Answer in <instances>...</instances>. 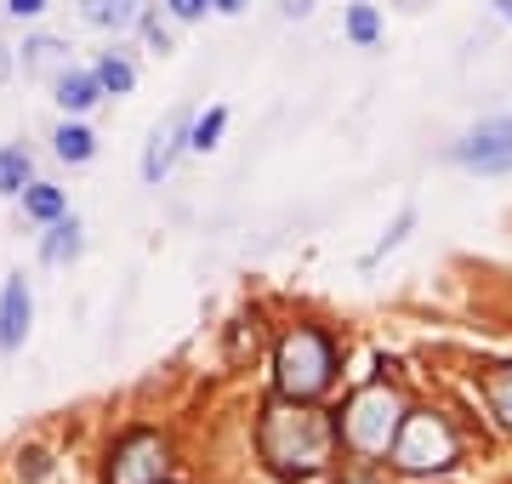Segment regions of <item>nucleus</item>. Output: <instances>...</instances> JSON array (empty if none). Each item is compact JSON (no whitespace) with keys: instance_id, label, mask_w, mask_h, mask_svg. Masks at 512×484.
I'll list each match as a JSON object with an SVG mask.
<instances>
[{"instance_id":"nucleus-16","label":"nucleus","mask_w":512,"mask_h":484,"mask_svg":"<svg viewBox=\"0 0 512 484\" xmlns=\"http://www.w3.org/2000/svg\"><path fill=\"white\" fill-rule=\"evenodd\" d=\"M484 393H490V405H495V416L512 428V365H495L490 376H484Z\"/></svg>"},{"instance_id":"nucleus-20","label":"nucleus","mask_w":512,"mask_h":484,"mask_svg":"<svg viewBox=\"0 0 512 484\" xmlns=\"http://www.w3.org/2000/svg\"><path fill=\"white\" fill-rule=\"evenodd\" d=\"M410 228H416V211H399V223H393V234H387V240H382V245H376V251H370V257H365V262H382V257H387V251H393V245H399V240H404V234H410Z\"/></svg>"},{"instance_id":"nucleus-2","label":"nucleus","mask_w":512,"mask_h":484,"mask_svg":"<svg viewBox=\"0 0 512 484\" xmlns=\"http://www.w3.org/2000/svg\"><path fill=\"white\" fill-rule=\"evenodd\" d=\"M274 376H279V393L285 399H319L336 376V348H330L325 331L313 325H296L274 354Z\"/></svg>"},{"instance_id":"nucleus-27","label":"nucleus","mask_w":512,"mask_h":484,"mask_svg":"<svg viewBox=\"0 0 512 484\" xmlns=\"http://www.w3.org/2000/svg\"><path fill=\"white\" fill-rule=\"evenodd\" d=\"M495 6H501V18H512V0H495Z\"/></svg>"},{"instance_id":"nucleus-3","label":"nucleus","mask_w":512,"mask_h":484,"mask_svg":"<svg viewBox=\"0 0 512 484\" xmlns=\"http://www.w3.org/2000/svg\"><path fill=\"white\" fill-rule=\"evenodd\" d=\"M399 422H404L399 393L387 388V382H370V388H359L348 399V410H342V428H336V433H342L359 456H387V445H393Z\"/></svg>"},{"instance_id":"nucleus-24","label":"nucleus","mask_w":512,"mask_h":484,"mask_svg":"<svg viewBox=\"0 0 512 484\" xmlns=\"http://www.w3.org/2000/svg\"><path fill=\"white\" fill-rule=\"evenodd\" d=\"M308 12V0H285V18H302Z\"/></svg>"},{"instance_id":"nucleus-17","label":"nucleus","mask_w":512,"mask_h":484,"mask_svg":"<svg viewBox=\"0 0 512 484\" xmlns=\"http://www.w3.org/2000/svg\"><path fill=\"white\" fill-rule=\"evenodd\" d=\"M222 126H228V109H211V114H200L194 126H188V149H217V137H222Z\"/></svg>"},{"instance_id":"nucleus-25","label":"nucleus","mask_w":512,"mask_h":484,"mask_svg":"<svg viewBox=\"0 0 512 484\" xmlns=\"http://www.w3.org/2000/svg\"><path fill=\"white\" fill-rule=\"evenodd\" d=\"M12 75V52H6V46H0V80Z\"/></svg>"},{"instance_id":"nucleus-13","label":"nucleus","mask_w":512,"mask_h":484,"mask_svg":"<svg viewBox=\"0 0 512 484\" xmlns=\"http://www.w3.org/2000/svg\"><path fill=\"white\" fill-rule=\"evenodd\" d=\"M92 131L80 126V120H63V126L52 131V149H57V160H69V166H80V160H92Z\"/></svg>"},{"instance_id":"nucleus-26","label":"nucleus","mask_w":512,"mask_h":484,"mask_svg":"<svg viewBox=\"0 0 512 484\" xmlns=\"http://www.w3.org/2000/svg\"><path fill=\"white\" fill-rule=\"evenodd\" d=\"M211 6H217V12H239V6H245V0H211Z\"/></svg>"},{"instance_id":"nucleus-12","label":"nucleus","mask_w":512,"mask_h":484,"mask_svg":"<svg viewBox=\"0 0 512 484\" xmlns=\"http://www.w3.org/2000/svg\"><path fill=\"white\" fill-rule=\"evenodd\" d=\"M97 97H103L97 75H80V69H63L57 75V103H63V114H86Z\"/></svg>"},{"instance_id":"nucleus-21","label":"nucleus","mask_w":512,"mask_h":484,"mask_svg":"<svg viewBox=\"0 0 512 484\" xmlns=\"http://www.w3.org/2000/svg\"><path fill=\"white\" fill-rule=\"evenodd\" d=\"M165 6H171V12H177L183 23H194V18L205 12V6H211V0H165Z\"/></svg>"},{"instance_id":"nucleus-15","label":"nucleus","mask_w":512,"mask_h":484,"mask_svg":"<svg viewBox=\"0 0 512 484\" xmlns=\"http://www.w3.org/2000/svg\"><path fill=\"white\" fill-rule=\"evenodd\" d=\"M29 149H0V194H23L29 188Z\"/></svg>"},{"instance_id":"nucleus-18","label":"nucleus","mask_w":512,"mask_h":484,"mask_svg":"<svg viewBox=\"0 0 512 484\" xmlns=\"http://www.w3.org/2000/svg\"><path fill=\"white\" fill-rule=\"evenodd\" d=\"M92 75H97V86H103V92H114V97L131 92V63H126V57H103Z\"/></svg>"},{"instance_id":"nucleus-7","label":"nucleus","mask_w":512,"mask_h":484,"mask_svg":"<svg viewBox=\"0 0 512 484\" xmlns=\"http://www.w3.org/2000/svg\"><path fill=\"white\" fill-rule=\"evenodd\" d=\"M29 319H35L29 280H23V274H6V285H0V354H18V348H23Z\"/></svg>"},{"instance_id":"nucleus-19","label":"nucleus","mask_w":512,"mask_h":484,"mask_svg":"<svg viewBox=\"0 0 512 484\" xmlns=\"http://www.w3.org/2000/svg\"><path fill=\"white\" fill-rule=\"evenodd\" d=\"M348 35L359 40V46H376V35H382V23H376V6H353V12H348Z\"/></svg>"},{"instance_id":"nucleus-5","label":"nucleus","mask_w":512,"mask_h":484,"mask_svg":"<svg viewBox=\"0 0 512 484\" xmlns=\"http://www.w3.org/2000/svg\"><path fill=\"white\" fill-rule=\"evenodd\" d=\"M160 473H165V439L160 433L137 428V433H126V439L114 445L109 484H160Z\"/></svg>"},{"instance_id":"nucleus-9","label":"nucleus","mask_w":512,"mask_h":484,"mask_svg":"<svg viewBox=\"0 0 512 484\" xmlns=\"http://www.w3.org/2000/svg\"><path fill=\"white\" fill-rule=\"evenodd\" d=\"M80 251H86V228H80V217H52L46 240H40V257L46 262H74Z\"/></svg>"},{"instance_id":"nucleus-8","label":"nucleus","mask_w":512,"mask_h":484,"mask_svg":"<svg viewBox=\"0 0 512 484\" xmlns=\"http://www.w3.org/2000/svg\"><path fill=\"white\" fill-rule=\"evenodd\" d=\"M188 149V114L177 109V114H165L160 126L148 131V149H143V177L148 183H160L165 171L177 166V154Z\"/></svg>"},{"instance_id":"nucleus-6","label":"nucleus","mask_w":512,"mask_h":484,"mask_svg":"<svg viewBox=\"0 0 512 484\" xmlns=\"http://www.w3.org/2000/svg\"><path fill=\"white\" fill-rule=\"evenodd\" d=\"M456 166L467 171H512V114H501V120H484L478 131H467L456 143Z\"/></svg>"},{"instance_id":"nucleus-14","label":"nucleus","mask_w":512,"mask_h":484,"mask_svg":"<svg viewBox=\"0 0 512 484\" xmlns=\"http://www.w3.org/2000/svg\"><path fill=\"white\" fill-rule=\"evenodd\" d=\"M23 211H29V217H40V223L63 217V188H52V183H29V188H23Z\"/></svg>"},{"instance_id":"nucleus-4","label":"nucleus","mask_w":512,"mask_h":484,"mask_svg":"<svg viewBox=\"0 0 512 484\" xmlns=\"http://www.w3.org/2000/svg\"><path fill=\"white\" fill-rule=\"evenodd\" d=\"M393 467L399 473H444V467L456 462V433L444 422L439 410H404L399 433H393Z\"/></svg>"},{"instance_id":"nucleus-11","label":"nucleus","mask_w":512,"mask_h":484,"mask_svg":"<svg viewBox=\"0 0 512 484\" xmlns=\"http://www.w3.org/2000/svg\"><path fill=\"white\" fill-rule=\"evenodd\" d=\"M80 18L92 23V29H131V23L143 18V6L137 0H80Z\"/></svg>"},{"instance_id":"nucleus-10","label":"nucleus","mask_w":512,"mask_h":484,"mask_svg":"<svg viewBox=\"0 0 512 484\" xmlns=\"http://www.w3.org/2000/svg\"><path fill=\"white\" fill-rule=\"evenodd\" d=\"M23 69H29V75L57 80L63 69H69V46H63V40H52V35H35L29 46H23Z\"/></svg>"},{"instance_id":"nucleus-1","label":"nucleus","mask_w":512,"mask_h":484,"mask_svg":"<svg viewBox=\"0 0 512 484\" xmlns=\"http://www.w3.org/2000/svg\"><path fill=\"white\" fill-rule=\"evenodd\" d=\"M336 422L325 410H313L308 399H285L279 393L274 405L262 410V428H256V445H262V462L285 473V479H308V473H325L336 462Z\"/></svg>"},{"instance_id":"nucleus-23","label":"nucleus","mask_w":512,"mask_h":484,"mask_svg":"<svg viewBox=\"0 0 512 484\" xmlns=\"http://www.w3.org/2000/svg\"><path fill=\"white\" fill-rule=\"evenodd\" d=\"M6 12H12V18H40L46 0H6Z\"/></svg>"},{"instance_id":"nucleus-22","label":"nucleus","mask_w":512,"mask_h":484,"mask_svg":"<svg viewBox=\"0 0 512 484\" xmlns=\"http://www.w3.org/2000/svg\"><path fill=\"white\" fill-rule=\"evenodd\" d=\"M143 35H148V46H154V52H165V46H171V35H165L160 18H143Z\"/></svg>"}]
</instances>
